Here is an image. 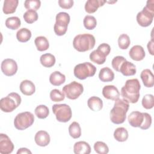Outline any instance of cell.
<instances>
[{
  "label": "cell",
  "instance_id": "obj_1",
  "mask_svg": "<svg viewBox=\"0 0 154 154\" xmlns=\"http://www.w3.org/2000/svg\"><path fill=\"white\" fill-rule=\"evenodd\" d=\"M140 88L141 85L138 79H128L121 89V95L129 103H135L140 97Z\"/></svg>",
  "mask_w": 154,
  "mask_h": 154
},
{
  "label": "cell",
  "instance_id": "obj_2",
  "mask_svg": "<svg viewBox=\"0 0 154 154\" xmlns=\"http://www.w3.org/2000/svg\"><path fill=\"white\" fill-rule=\"evenodd\" d=\"M129 107V102L123 99L115 100L114 107L110 111V120L114 124L123 123L126 117V113Z\"/></svg>",
  "mask_w": 154,
  "mask_h": 154
},
{
  "label": "cell",
  "instance_id": "obj_3",
  "mask_svg": "<svg viewBox=\"0 0 154 154\" xmlns=\"http://www.w3.org/2000/svg\"><path fill=\"white\" fill-rule=\"evenodd\" d=\"M128 120L131 126L138 127L143 130L149 129L152 124V117L149 114L137 111L132 112L128 116Z\"/></svg>",
  "mask_w": 154,
  "mask_h": 154
},
{
  "label": "cell",
  "instance_id": "obj_4",
  "mask_svg": "<svg viewBox=\"0 0 154 154\" xmlns=\"http://www.w3.org/2000/svg\"><path fill=\"white\" fill-rule=\"evenodd\" d=\"M94 37L90 34H81L76 35L73 40V46L78 52H85L92 49L95 45Z\"/></svg>",
  "mask_w": 154,
  "mask_h": 154
},
{
  "label": "cell",
  "instance_id": "obj_5",
  "mask_svg": "<svg viewBox=\"0 0 154 154\" xmlns=\"http://www.w3.org/2000/svg\"><path fill=\"white\" fill-rule=\"evenodd\" d=\"M154 17V1L149 0L143 10L137 14L138 23L143 26L147 27L153 22Z\"/></svg>",
  "mask_w": 154,
  "mask_h": 154
},
{
  "label": "cell",
  "instance_id": "obj_6",
  "mask_svg": "<svg viewBox=\"0 0 154 154\" xmlns=\"http://www.w3.org/2000/svg\"><path fill=\"white\" fill-rule=\"evenodd\" d=\"M21 101V97L18 93H10L6 97L1 99L0 108L5 112H12L20 105Z\"/></svg>",
  "mask_w": 154,
  "mask_h": 154
},
{
  "label": "cell",
  "instance_id": "obj_7",
  "mask_svg": "<svg viewBox=\"0 0 154 154\" xmlns=\"http://www.w3.org/2000/svg\"><path fill=\"white\" fill-rule=\"evenodd\" d=\"M96 72V67L89 62L78 64L74 67L73 73L75 77L83 80L88 77L93 76Z\"/></svg>",
  "mask_w": 154,
  "mask_h": 154
},
{
  "label": "cell",
  "instance_id": "obj_8",
  "mask_svg": "<svg viewBox=\"0 0 154 154\" xmlns=\"http://www.w3.org/2000/svg\"><path fill=\"white\" fill-rule=\"evenodd\" d=\"M111 51V47L107 43H102L97 49L90 53V60L97 64H103L105 61L106 56L109 55Z\"/></svg>",
  "mask_w": 154,
  "mask_h": 154
},
{
  "label": "cell",
  "instance_id": "obj_9",
  "mask_svg": "<svg viewBox=\"0 0 154 154\" xmlns=\"http://www.w3.org/2000/svg\"><path fill=\"white\" fill-rule=\"evenodd\" d=\"M70 20L69 14L66 12H60L56 15V21L54 26V30L56 35L61 36L66 34Z\"/></svg>",
  "mask_w": 154,
  "mask_h": 154
},
{
  "label": "cell",
  "instance_id": "obj_10",
  "mask_svg": "<svg viewBox=\"0 0 154 154\" xmlns=\"http://www.w3.org/2000/svg\"><path fill=\"white\" fill-rule=\"evenodd\" d=\"M34 122V115L29 111L18 114L14 120V127L18 130H25L30 127Z\"/></svg>",
  "mask_w": 154,
  "mask_h": 154
},
{
  "label": "cell",
  "instance_id": "obj_11",
  "mask_svg": "<svg viewBox=\"0 0 154 154\" xmlns=\"http://www.w3.org/2000/svg\"><path fill=\"white\" fill-rule=\"evenodd\" d=\"M52 112L55 114L56 119L60 122H69L72 116L71 108L65 103L53 105Z\"/></svg>",
  "mask_w": 154,
  "mask_h": 154
},
{
  "label": "cell",
  "instance_id": "obj_12",
  "mask_svg": "<svg viewBox=\"0 0 154 154\" xmlns=\"http://www.w3.org/2000/svg\"><path fill=\"white\" fill-rule=\"evenodd\" d=\"M83 91V85L75 81L64 85L63 88V92L65 96L71 100H75L78 98L82 94Z\"/></svg>",
  "mask_w": 154,
  "mask_h": 154
},
{
  "label": "cell",
  "instance_id": "obj_13",
  "mask_svg": "<svg viewBox=\"0 0 154 154\" xmlns=\"http://www.w3.org/2000/svg\"><path fill=\"white\" fill-rule=\"evenodd\" d=\"M1 69L5 75L11 76L16 73L17 71V64L13 59L7 58L2 61Z\"/></svg>",
  "mask_w": 154,
  "mask_h": 154
},
{
  "label": "cell",
  "instance_id": "obj_14",
  "mask_svg": "<svg viewBox=\"0 0 154 154\" xmlns=\"http://www.w3.org/2000/svg\"><path fill=\"white\" fill-rule=\"evenodd\" d=\"M14 147V144L8 135L0 134V153L2 154L11 153Z\"/></svg>",
  "mask_w": 154,
  "mask_h": 154
},
{
  "label": "cell",
  "instance_id": "obj_15",
  "mask_svg": "<svg viewBox=\"0 0 154 154\" xmlns=\"http://www.w3.org/2000/svg\"><path fill=\"white\" fill-rule=\"evenodd\" d=\"M102 94L105 98L112 100H116L120 96L117 88L112 85L104 86L102 88Z\"/></svg>",
  "mask_w": 154,
  "mask_h": 154
},
{
  "label": "cell",
  "instance_id": "obj_16",
  "mask_svg": "<svg viewBox=\"0 0 154 154\" xmlns=\"http://www.w3.org/2000/svg\"><path fill=\"white\" fill-rule=\"evenodd\" d=\"M129 55L132 60L139 61L144 58L146 54L143 48L141 46L135 45L131 48L129 52Z\"/></svg>",
  "mask_w": 154,
  "mask_h": 154
},
{
  "label": "cell",
  "instance_id": "obj_17",
  "mask_svg": "<svg viewBox=\"0 0 154 154\" xmlns=\"http://www.w3.org/2000/svg\"><path fill=\"white\" fill-rule=\"evenodd\" d=\"M34 140L38 146L45 147L49 144L51 138L49 134L46 131H39L35 134Z\"/></svg>",
  "mask_w": 154,
  "mask_h": 154
},
{
  "label": "cell",
  "instance_id": "obj_18",
  "mask_svg": "<svg viewBox=\"0 0 154 154\" xmlns=\"http://www.w3.org/2000/svg\"><path fill=\"white\" fill-rule=\"evenodd\" d=\"M119 72L125 76H133L136 73L137 70L135 66L131 62L125 61L120 66Z\"/></svg>",
  "mask_w": 154,
  "mask_h": 154
},
{
  "label": "cell",
  "instance_id": "obj_19",
  "mask_svg": "<svg viewBox=\"0 0 154 154\" xmlns=\"http://www.w3.org/2000/svg\"><path fill=\"white\" fill-rule=\"evenodd\" d=\"M141 79L145 87L150 88L154 85V76L152 71L149 69H144L140 74Z\"/></svg>",
  "mask_w": 154,
  "mask_h": 154
},
{
  "label": "cell",
  "instance_id": "obj_20",
  "mask_svg": "<svg viewBox=\"0 0 154 154\" xmlns=\"http://www.w3.org/2000/svg\"><path fill=\"white\" fill-rule=\"evenodd\" d=\"M19 88L22 93L26 96H31L34 94L35 91L34 84L32 81L27 79L21 82Z\"/></svg>",
  "mask_w": 154,
  "mask_h": 154
},
{
  "label": "cell",
  "instance_id": "obj_21",
  "mask_svg": "<svg viewBox=\"0 0 154 154\" xmlns=\"http://www.w3.org/2000/svg\"><path fill=\"white\" fill-rule=\"evenodd\" d=\"M106 2L104 0H88L85 4V11L88 13H93L96 12L99 7H102Z\"/></svg>",
  "mask_w": 154,
  "mask_h": 154
},
{
  "label": "cell",
  "instance_id": "obj_22",
  "mask_svg": "<svg viewBox=\"0 0 154 154\" xmlns=\"http://www.w3.org/2000/svg\"><path fill=\"white\" fill-rule=\"evenodd\" d=\"M73 152L75 154H89L91 152V147L88 143L80 141L75 143Z\"/></svg>",
  "mask_w": 154,
  "mask_h": 154
},
{
  "label": "cell",
  "instance_id": "obj_23",
  "mask_svg": "<svg viewBox=\"0 0 154 154\" xmlns=\"http://www.w3.org/2000/svg\"><path fill=\"white\" fill-rule=\"evenodd\" d=\"M87 105L89 108L93 111H99L103 108L102 99L97 96H91L87 100Z\"/></svg>",
  "mask_w": 154,
  "mask_h": 154
},
{
  "label": "cell",
  "instance_id": "obj_24",
  "mask_svg": "<svg viewBox=\"0 0 154 154\" xmlns=\"http://www.w3.org/2000/svg\"><path fill=\"white\" fill-rule=\"evenodd\" d=\"M66 81V76L64 74L59 71H55L52 72L49 76L50 83L55 86H59L64 83Z\"/></svg>",
  "mask_w": 154,
  "mask_h": 154
},
{
  "label": "cell",
  "instance_id": "obj_25",
  "mask_svg": "<svg viewBox=\"0 0 154 154\" xmlns=\"http://www.w3.org/2000/svg\"><path fill=\"white\" fill-rule=\"evenodd\" d=\"M99 78L102 82H111L114 79V73L112 70L108 67H103L100 70Z\"/></svg>",
  "mask_w": 154,
  "mask_h": 154
},
{
  "label": "cell",
  "instance_id": "obj_26",
  "mask_svg": "<svg viewBox=\"0 0 154 154\" xmlns=\"http://www.w3.org/2000/svg\"><path fill=\"white\" fill-rule=\"evenodd\" d=\"M18 0H5L2 11L5 14H12L16 11V8L18 5Z\"/></svg>",
  "mask_w": 154,
  "mask_h": 154
},
{
  "label": "cell",
  "instance_id": "obj_27",
  "mask_svg": "<svg viewBox=\"0 0 154 154\" xmlns=\"http://www.w3.org/2000/svg\"><path fill=\"white\" fill-rule=\"evenodd\" d=\"M40 61L42 66L45 67H51L55 63V57L51 54L46 53L41 55Z\"/></svg>",
  "mask_w": 154,
  "mask_h": 154
},
{
  "label": "cell",
  "instance_id": "obj_28",
  "mask_svg": "<svg viewBox=\"0 0 154 154\" xmlns=\"http://www.w3.org/2000/svg\"><path fill=\"white\" fill-rule=\"evenodd\" d=\"M31 37V31L26 28L19 29L16 32V38L17 40L22 43H25L29 40Z\"/></svg>",
  "mask_w": 154,
  "mask_h": 154
},
{
  "label": "cell",
  "instance_id": "obj_29",
  "mask_svg": "<svg viewBox=\"0 0 154 154\" xmlns=\"http://www.w3.org/2000/svg\"><path fill=\"white\" fill-rule=\"evenodd\" d=\"M34 43L38 51H46L49 47L48 40L44 36L37 37L34 40Z\"/></svg>",
  "mask_w": 154,
  "mask_h": 154
},
{
  "label": "cell",
  "instance_id": "obj_30",
  "mask_svg": "<svg viewBox=\"0 0 154 154\" xmlns=\"http://www.w3.org/2000/svg\"><path fill=\"white\" fill-rule=\"evenodd\" d=\"M114 137L117 141H125L128 138V132L123 127L117 128L114 132Z\"/></svg>",
  "mask_w": 154,
  "mask_h": 154
},
{
  "label": "cell",
  "instance_id": "obj_31",
  "mask_svg": "<svg viewBox=\"0 0 154 154\" xmlns=\"http://www.w3.org/2000/svg\"><path fill=\"white\" fill-rule=\"evenodd\" d=\"M69 135L73 138H78L81 135V129L79 124L76 122H72L69 127Z\"/></svg>",
  "mask_w": 154,
  "mask_h": 154
},
{
  "label": "cell",
  "instance_id": "obj_32",
  "mask_svg": "<svg viewBox=\"0 0 154 154\" xmlns=\"http://www.w3.org/2000/svg\"><path fill=\"white\" fill-rule=\"evenodd\" d=\"M5 26L12 30L18 29L21 25L20 19L17 16H12L8 17L5 20Z\"/></svg>",
  "mask_w": 154,
  "mask_h": 154
},
{
  "label": "cell",
  "instance_id": "obj_33",
  "mask_svg": "<svg viewBox=\"0 0 154 154\" xmlns=\"http://www.w3.org/2000/svg\"><path fill=\"white\" fill-rule=\"evenodd\" d=\"M35 116L40 119L46 118L49 113V108L45 105H40L37 106L34 110Z\"/></svg>",
  "mask_w": 154,
  "mask_h": 154
},
{
  "label": "cell",
  "instance_id": "obj_34",
  "mask_svg": "<svg viewBox=\"0 0 154 154\" xmlns=\"http://www.w3.org/2000/svg\"><path fill=\"white\" fill-rule=\"evenodd\" d=\"M23 17L24 20L28 23H32L38 19V14L36 11L32 10H28L23 14Z\"/></svg>",
  "mask_w": 154,
  "mask_h": 154
},
{
  "label": "cell",
  "instance_id": "obj_35",
  "mask_svg": "<svg viewBox=\"0 0 154 154\" xmlns=\"http://www.w3.org/2000/svg\"><path fill=\"white\" fill-rule=\"evenodd\" d=\"M83 23L84 27L88 30L93 29L97 25L96 18L94 16L90 15H87L85 16L84 18Z\"/></svg>",
  "mask_w": 154,
  "mask_h": 154
},
{
  "label": "cell",
  "instance_id": "obj_36",
  "mask_svg": "<svg viewBox=\"0 0 154 154\" xmlns=\"http://www.w3.org/2000/svg\"><path fill=\"white\" fill-rule=\"evenodd\" d=\"M131 44L129 37L126 34H121L118 38L119 47L121 49H126Z\"/></svg>",
  "mask_w": 154,
  "mask_h": 154
},
{
  "label": "cell",
  "instance_id": "obj_37",
  "mask_svg": "<svg viewBox=\"0 0 154 154\" xmlns=\"http://www.w3.org/2000/svg\"><path fill=\"white\" fill-rule=\"evenodd\" d=\"M141 103L143 106L147 109H152L154 106V97L151 94H147L144 96Z\"/></svg>",
  "mask_w": 154,
  "mask_h": 154
},
{
  "label": "cell",
  "instance_id": "obj_38",
  "mask_svg": "<svg viewBox=\"0 0 154 154\" xmlns=\"http://www.w3.org/2000/svg\"><path fill=\"white\" fill-rule=\"evenodd\" d=\"M94 151L98 154H106L109 152L108 146L102 141H97L94 144Z\"/></svg>",
  "mask_w": 154,
  "mask_h": 154
},
{
  "label": "cell",
  "instance_id": "obj_39",
  "mask_svg": "<svg viewBox=\"0 0 154 154\" xmlns=\"http://www.w3.org/2000/svg\"><path fill=\"white\" fill-rule=\"evenodd\" d=\"M50 98L53 102H60L64 99L65 94L58 89H53L50 92Z\"/></svg>",
  "mask_w": 154,
  "mask_h": 154
},
{
  "label": "cell",
  "instance_id": "obj_40",
  "mask_svg": "<svg viewBox=\"0 0 154 154\" xmlns=\"http://www.w3.org/2000/svg\"><path fill=\"white\" fill-rule=\"evenodd\" d=\"M41 5V2L39 0H26L24 2V6L28 10H37Z\"/></svg>",
  "mask_w": 154,
  "mask_h": 154
},
{
  "label": "cell",
  "instance_id": "obj_41",
  "mask_svg": "<svg viewBox=\"0 0 154 154\" xmlns=\"http://www.w3.org/2000/svg\"><path fill=\"white\" fill-rule=\"evenodd\" d=\"M126 60V59L123 56H116L112 59L111 61L112 67L115 70L119 72V69L121 64Z\"/></svg>",
  "mask_w": 154,
  "mask_h": 154
},
{
  "label": "cell",
  "instance_id": "obj_42",
  "mask_svg": "<svg viewBox=\"0 0 154 154\" xmlns=\"http://www.w3.org/2000/svg\"><path fill=\"white\" fill-rule=\"evenodd\" d=\"M58 2L60 7L64 9H69L72 8L74 3L73 0H59Z\"/></svg>",
  "mask_w": 154,
  "mask_h": 154
},
{
  "label": "cell",
  "instance_id": "obj_43",
  "mask_svg": "<svg viewBox=\"0 0 154 154\" xmlns=\"http://www.w3.org/2000/svg\"><path fill=\"white\" fill-rule=\"evenodd\" d=\"M147 49H148L149 53L152 55H154V53H153V38H152L151 40L148 42Z\"/></svg>",
  "mask_w": 154,
  "mask_h": 154
},
{
  "label": "cell",
  "instance_id": "obj_44",
  "mask_svg": "<svg viewBox=\"0 0 154 154\" xmlns=\"http://www.w3.org/2000/svg\"><path fill=\"white\" fill-rule=\"evenodd\" d=\"M20 153H29V154H31L32 152L29 150L27 148H25V147H22V148H20L17 151V154H20Z\"/></svg>",
  "mask_w": 154,
  "mask_h": 154
}]
</instances>
